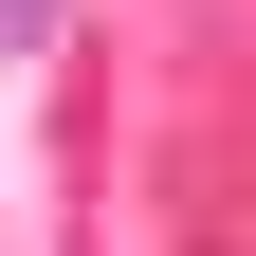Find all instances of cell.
Segmentation results:
<instances>
[{"label": "cell", "mask_w": 256, "mask_h": 256, "mask_svg": "<svg viewBox=\"0 0 256 256\" xmlns=\"http://www.w3.org/2000/svg\"><path fill=\"white\" fill-rule=\"evenodd\" d=\"M0 37H55V0H0Z\"/></svg>", "instance_id": "obj_1"}]
</instances>
